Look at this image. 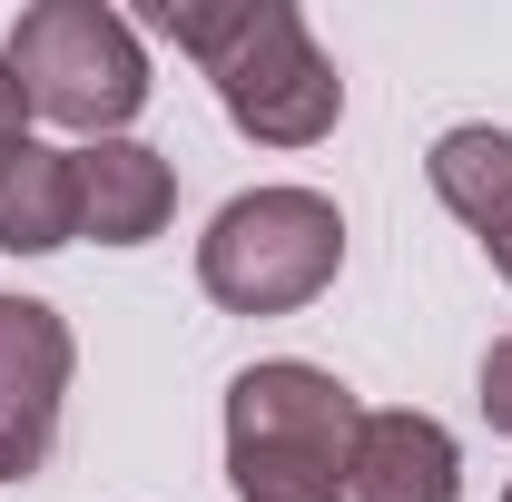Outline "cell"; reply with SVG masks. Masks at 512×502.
Instances as JSON below:
<instances>
[{"instance_id": "5", "label": "cell", "mask_w": 512, "mask_h": 502, "mask_svg": "<svg viewBox=\"0 0 512 502\" xmlns=\"http://www.w3.org/2000/svg\"><path fill=\"white\" fill-rule=\"evenodd\" d=\"M79 375V335L40 296H0V483H30L60 443V404Z\"/></svg>"}, {"instance_id": "8", "label": "cell", "mask_w": 512, "mask_h": 502, "mask_svg": "<svg viewBox=\"0 0 512 502\" xmlns=\"http://www.w3.org/2000/svg\"><path fill=\"white\" fill-rule=\"evenodd\" d=\"M79 237V148L10 138L0 148V256H60Z\"/></svg>"}, {"instance_id": "10", "label": "cell", "mask_w": 512, "mask_h": 502, "mask_svg": "<svg viewBox=\"0 0 512 502\" xmlns=\"http://www.w3.org/2000/svg\"><path fill=\"white\" fill-rule=\"evenodd\" d=\"M473 404H483V424H493V434H512V335H493V345H483Z\"/></svg>"}, {"instance_id": "4", "label": "cell", "mask_w": 512, "mask_h": 502, "mask_svg": "<svg viewBox=\"0 0 512 502\" xmlns=\"http://www.w3.org/2000/svg\"><path fill=\"white\" fill-rule=\"evenodd\" d=\"M345 266V217L325 188H247L197 237V286L227 315H296Z\"/></svg>"}, {"instance_id": "6", "label": "cell", "mask_w": 512, "mask_h": 502, "mask_svg": "<svg viewBox=\"0 0 512 502\" xmlns=\"http://www.w3.org/2000/svg\"><path fill=\"white\" fill-rule=\"evenodd\" d=\"M345 502H463V443L414 404L365 414L345 453Z\"/></svg>"}, {"instance_id": "13", "label": "cell", "mask_w": 512, "mask_h": 502, "mask_svg": "<svg viewBox=\"0 0 512 502\" xmlns=\"http://www.w3.org/2000/svg\"><path fill=\"white\" fill-rule=\"evenodd\" d=\"M503 502H512V483H503Z\"/></svg>"}, {"instance_id": "12", "label": "cell", "mask_w": 512, "mask_h": 502, "mask_svg": "<svg viewBox=\"0 0 512 502\" xmlns=\"http://www.w3.org/2000/svg\"><path fill=\"white\" fill-rule=\"evenodd\" d=\"M483 256H493V276L512 286V227H493V237H483Z\"/></svg>"}, {"instance_id": "11", "label": "cell", "mask_w": 512, "mask_h": 502, "mask_svg": "<svg viewBox=\"0 0 512 502\" xmlns=\"http://www.w3.org/2000/svg\"><path fill=\"white\" fill-rule=\"evenodd\" d=\"M10 138H30V99H20V79L0 60V148H10Z\"/></svg>"}, {"instance_id": "3", "label": "cell", "mask_w": 512, "mask_h": 502, "mask_svg": "<svg viewBox=\"0 0 512 502\" xmlns=\"http://www.w3.org/2000/svg\"><path fill=\"white\" fill-rule=\"evenodd\" d=\"M0 60L20 79L30 119L79 128V138H128V119L148 109V40L109 0H30Z\"/></svg>"}, {"instance_id": "7", "label": "cell", "mask_w": 512, "mask_h": 502, "mask_svg": "<svg viewBox=\"0 0 512 502\" xmlns=\"http://www.w3.org/2000/svg\"><path fill=\"white\" fill-rule=\"evenodd\" d=\"M168 217H178V168L148 138H89L79 148V237L148 247Z\"/></svg>"}, {"instance_id": "2", "label": "cell", "mask_w": 512, "mask_h": 502, "mask_svg": "<svg viewBox=\"0 0 512 502\" xmlns=\"http://www.w3.org/2000/svg\"><path fill=\"white\" fill-rule=\"evenodd\" d=\"M365 404L306 355H266L227 384V483L237 502H345Z\"/></svg>"}, {"instance_id": "1", "label": "cell", "mask_w": 512, "mask_h": 502, "mask_svg": "<svg viewBox=\"0 0 512 502\" xmlns=\"http://www.w3.org/2000/svg\"><path fill=\"white\" fill-rule=\"evenodd\" d=\"M158 40H178L207 79L237 138L256 148H316L345 119V79L316 50L296 0H158L148 10Z\"/></svg>"}, {"instance_id": "9", "label": "cell", "mask_w": 512, "mask_h": 502, "mask_svg": "<svg viewBox=\"0 0 512 502\" xmlns=\"http://www.w3.org/2000/svg\"><path fill=\"white\" fill-rule=\"evenodd\" d=\"M424 178H434V197H444L473 237L512 227V128H493V119L444 128V138H434V158H424Z\"/></svg>"}]
</instances>
